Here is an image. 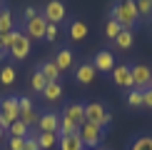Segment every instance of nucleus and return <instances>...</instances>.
<instances>
[{
  "label": "nucleus",
  "instance_id": "41",
  "mask_svg": "<svg viewBox=\"0 0 152 150\" xmlns=\"http://www.w3.org/2000/svg\"><path fill=\"white\" fill-rule=\"evenodd\" d=\"M147 88H152V78H150V85H147Z\"/></svg>",
  "mask_w": 152,
  "mask_h": 150
},
{
  "label": "nucleus",
  "instance_id": "36",
  "mask_svg": "<svg viewBox=\"0 0 152 150\" xmlns=\"http://www.w3.org/2000/svg\"><path fill=\"white\" fill-rule=\"evenodd\" d=\"M0 45H3L5 50L12 45V30H10V33H5V35H0Z\"/></svg>",
  "mask_w": 152,
  "mask_h": 150
},
{
  "label": "nucleus",
  "instance_id": "25",
  "mask_svg": "<svg viewBox=\"0 0 152 150\" xmlns=\"http://www.w3.org/2000/svg\"><path fill=\"white\" fill-rule=\"evenodd\" d=\"M18 120H23L28 128H33V125H37V120H40V112H37V108H30V110H23L20 118Z\"/></svg>",
  "mask_w": 152,
  "mask_h": 150
},
{
  "label": "nucleus",
  "instance_id": "30",
  "mask_svg": "<svg viewBox=\"0 0 152 150\" xmlns=\"http://www.w3.org/2000/svg\"><path fill=\"white\" fill-rule=\"evenodd\" d=\"M40 15V10L35 8V5H25L23 8V23H28V20H33V18Z\"/></svg>",
  "mask_w": 152,
  "mask_h": 150
},
{
  "label": "nucleus",
  "instance_id": "14",
  "mask_svg": "<svg viewBox=\"0 0 152 150\" xmlns=\"http://www.w3.org/2000/svg\"><path fill=\"white\" fill-rule=\"evenodd\" d=\"M55 65H58V70L60 73H65V70H70V68H75V55H72V50L70 48H62L58 50V55H55Z\"/></svg>",
  "mask_w": 152,
  "mask_h": 150
},
{
  "label": "nucleus",
  "instance_id": "10",
  "mask_svg": "<svg viewBox=\"0 0 152 150\" xmlns=\"http://www.w3.org/2000/svg\"><path fill=\"white\" fill-rule=\"evenodd\" d=\"M62 118L70 120L75 128H80V125L85 123V103H67L65 108H62Z\"/></svg>",
  "mask_w": 152,
  "mask_h": 150
},
{
  "label": "nucleus",
  "instance_id": "6",
  "mask_svg": "<svg viewBox=\"0 0 152 150\" xmlns=\"http://www.w3.org/2000/svg\"><path fill=\"white\" fill-rule=\"evenodd\" d=\"M40 15L45 18V23H53V25H60L62 20L67 18V8L62 0H50L45 8L40 10Z\"/></svg>",
  "mask_w": 152,
  "mask_h": 150
},
{
  "label": "nucleus",
  "instance_id": "12",
  "mask_svg": "<svg viewBox=\"0 0 152 150\" xmlns=\"http://www.w3.org/2000/svg\"><path fill=\"white\" fill-rule=\"evenodd\" d=\"M60 128V115L55 110H48L40 115V120H37V130L40 133H58Z\"/></svg>",
  "mask_w": 152,
  "mask_h": 150
},
{
  "label": "nucleus",
  "instance_id": "31",
  "mask_svg": "<svg viewBox=\"0 0 152 150\" xmlns=\"http://www.w3.org/2000/svg\"><path fill=\"white\" fill-rule=\"evenodd\" d=\"M58 35H60V28H58V25H53V23H48V28H45V40L53 43Z\"/></svg>",
  "mask_w": 152,
  "mask_h": 150
},
{
  "label": "nucleus",
  "instance_id": "17",
  "mask_svg": "<svg viewBox=\"0 0 152 150\" xmlns=\"http://www.w3.org/2000/svg\"><path fill=\"white\" fill-rule=\"evenodd\" d=\"M37 70H40L42 75H45V80H48V83H58V80H60V70H58V65H55V62L53 60H48V62H40V65H37Z\"/></svg>",
  "mask_w": 152,
  "mask_h": 150
},
{
  "label": "nucleus",
  "instance_id": "27",
  "mask_svg": "<svg viewBox=\"0 0 152 150\" xmlns=\"http://www.w3.org/2000/svg\"><path fill=\"white\" fill-rule=\"evenodd\" d=\"M135 8L140 18H152V0H135Z\"/></svg>",
  "mask_w": 152,
  "mask_h": 150
},
{
  "label": "nucleus",
  "instance_id": "38",
  "mask_svg": "<svg viewBox=\"0 0 152 150\" xmlns=\"http://www.w3.org/2000/svg\"><path fill=\"white\" fill-rule=\"evenodd\" d=\"M5 133H8V130H5V128H3V125H0V143H3V140H5Z\"/></svg>",
  "mask_w": 152,
  "mask_h": 150
},
{
  "label": "nucleus",
  "instance_id": "9",
  "mask_svg": "<svg viewBox=\"0 0 152 150\" xmlns=\"http://www.w3.org/2000/svg\"><path fill=\"white\" fill-rule=\"evenodd\" d=\"M25 28H23V33L30 38V40H42L45 38V28H48V23H45V18L42 15H37L33 18V20H28V23H23Z\"/></svg>",
  "mask_w": 152,
  "mask_h": 150
},
{
  "label": "nucleus",
  "instance_id": "21",
  "mask_svg": "<svg viewBox=\"0 0 152 150\" xmlns=\"http://www.w3.org/2000/svg\"><path fill=\"white\" fill-rule=\"evenodd\" d=\"M127 150H152V135H135Z\"/></svg>",
  "mask_w": 152,
  "mask_h": 150
},
{
  "label": "nucleus",
  "instance_id": "2",
  "mask_svg": "<svg viewBox=\"0 0 152 150\" xmlns=\"http://www.w3.org/2000/svg\"><path fill=\"white\" fill-rule=\"evenodd\" d=\"M30 48H33V40H30L23 30L15 28V30H12V45L8 48V55H10L15 62H20V60H25V58L30 55Z\"/></svg>",
  "mask_w": 152,
  "mask_h": 150
},
{
  "label": "nucleus",
  "instance_id": "39",
  "mask_svg": "<svg viewBox=\"0 0 152 150\" xmlns=\"http://www.w3.org/2000/svg\"><path fill=\"white\" fill-rule=\"evenodd\" d=\"M3 10H5V5H3V3H0V12H3Z\"/></svg>",
  "mask_w": 152,
  "mask_h": 150
},
{
  "label": "nucleus",
  "instance_id": "34",
  "mask_svg": "<svg viewBox=\"0 0 152 150\" xmlns=\"http://www.w3.org/2000/svg\"><path fill=\"white\" fill-rule=\"evenodd\" d=\"M8 145H10V150H23L25 148V138H8Z\"/></svg>",
  "mask_w": 152,
  "mask_h": 150
},
{
  "label": "nucleus",
  "instance_id": "3",
  "mask_svg": "<svg viewBox=\"0 0 152 150\" xmlns=\"http://www.w3.org/2000/svg\"><path fill=\"white\" fill-rule=\"evenodd\" d=\"M85 123H92V125L105 130L112 123V115L107 112V108L102 103H85Z\"/></svg>",
  "mask_w": 152,
  "mask_h": 150
},
{
  "label": "nucleus",
  "instance_id": "35",
  "mask_svg": "<svg viewBox=\"0 0 152 150\" xmlns=\"http://www.w3.org/2000/svg\"><path fill=\"white\" fill-rule=\"evenodd\" d=\"M142 108H150L152 110V88H145V90H142Z\"/></svg>",
  "mask_w": 152,
  "mask_h": 150
},
{
  "label": "nucleus",
  "instance_id": "8",
  "mask_svg": "<svg viewBox=\"0 0 152 150\" xmlns=\"http://www.w3.org/2000/svg\"><path fill=\"white\" fill-rule=\"evenodd\" d=\"M150 78H152V68L150 65H145V62L132 65V85H135V90H145V88L150 85Z\"/></svg>",
  "mask_w": 152,
  "mask_h": 150
},
{
  "label": "nucleus",
  "instance_id": "18",
  "mask_svg": "<svg viewBox=\"0 0 152 150\" xmlns=\"http://www.w3.org/2000/svg\"><path fill=\"white\" fill-rule=\"evenodd\" d=\"M58 133H40L37 130V145H40V150H55L58 148Z\"/></svg>",
  "mask_w": 152,
  "mask_h": 150
},
{
  "label": "nucleus",
  "instance_id": "24",
  "mask_svg": "<svg viewBox=\"0 0 152 150\" xmlns=\"http://www.w3.org/2000/svg\"><path fill=\"white\" fill-rule=\"evenodd\" d=\"M8 133H10V138H28V135H30V128H28L23 120H15V123L8 128Z\"/></svg>",
  "mask_w": 152,
  "mask_h": 150
},
{
  "label": "nucleus",
  "instance_id": "33",
  "mask_svg": "<svg viewBox=\"0 0 152 150\" xmlns=\"http://www.w3.org/2000/svg\"><path fill=\"white\" fill-rule=\"evenodd\" d=\"M18 108H20V112H23V110L35 108V105H33V100H30L28 95H18Z\"/></svg>",
  "mask_w": 152,
  "mask_h": 150
},
{
  "label": "nucleus",
  "instance_id": "7",
  "mask_svg": "<svg viewBox=\"0 0 152 150\" xmlns=\"http://www.w3.org/2000/svg\"><path fill=\"white\" fill-rule=\"evenodd\" d=\"M110 75H112V83H115L117 88H125L127 93L135 88L132 85V65H115Z\"/></svg>",
  "mask_w": 152,
  "mask_h": 150
},
{
  "label": "nucleus",
  "instance_id": "32",
  "mask_svg": "<svg viewBox=\"0 0 152 150\" xmlns=\"http://www.w3.org/2000/svg\"><path fill=\"white\" fill-rule=\"evenodd\" d=\"M23 150H40V145H37V133L33 135V133H30L28 138H25V148Z\"/></svg>",
  "mask_w": 152,
  "mask_h": 150
},
{
  "label": "nucleus",
  "instance_id": "29",
  "mask_svg": "<svg viewBox=\"0 0 152 150\" xmlns=\"http://www.w3.org/2000/svg\"><path fill=\"white\" fill-rule=\"evenodd\" d=\"M127 105L130 108H142V90H135V88H132V90L127 93Z\"/></svg>",
  "mask_w": 152,
  "mask_h": 150
},
{
  "label": "nucleus",
  "instance_id": "20",
  "mask_svg": "<svg viewBox=\"0 0 152 150\" xmlns=\"http://www.w3.org/2000/svg\"><path fill=\"white\" fill-rule=\"evenodd\" d=\"M10 30H15V18H12L10 8H5L3 12H0V35L10 33Z\"/></svg>",
  "mask_w": 152,
  "mask_h": 150
},
{
  "label": "nucleus",
  "instance_id": "19",
  "mask_svg": "<svg viewBox=\"0 0 152 150\" xmlns=\"http://www.w3.org/2000/svg\"><path fill=\"white\" fill-rule=\"evenodd\" d=\"M62 98V85L60 83H48L45 90H42V100H48V103H58Z\"/></svg>",
  "mask_w": 152,
  "mask_h": 150
},
{
  "label": "nucleus",
  "instance_id": "37",
  "mask_svg": "<svg viewBox=\"0 0 152 150\" xmlns=\"http://www.w3.org/2000/svg\"><path fill=\"white\" fill-rule=\"evenodd\" d=\"M3 58H8V50H5L3 45H0V60H3Z\"/></svg>",
  "mask_w": 152,
  "mask_h": 150
},
{
  "label": "nucleus",
  "instance_id": "26",
  "mask_svg": "<svg viewBox=\"0 0 152 150\" xmlns=\"http://www.w3.org/2000/svg\"><path fill=\"white\" fill-rule=\"evenodd\" d=\"M0 83L3 85H12L15 83V68L12 65H3L0 68Z\"/></svg>",
  "mask_w": 152,
  "mask_h": 150
},
{
  "label": "nucleus",
  "instance_id": "40",
  "mask_svg": "<svg viewBox=\"0 0 152 150\" xmlns=\"http://www.w3.org/2000/svg\"><path fill=\"white\" fill-rule=\"evenodd\" d=\"M85 150H100V148H85Z\"/></svg>",
  "mask_w": 152,
  "mask_h": 150
},
{
  "label": "nucleus",
  "instance_id": "11",
  "mask_svg": "<svg viewBox=\"0 0 152 150\" xmlns=\"http://www.w3.org/2000/svg\"><path fill=\"white\" fill-rule=\"evenodd\" d=\"M92 62V68L97 73H112V68L117 65L115 62V55L110 53V50H100V53H95V58L90 60Z\"/></svg>",
  "mask_w": 152,
  "mask_h": 150
},
{
  "label": "nucleus",
  "instance_id": "16",
  "mask_svg": "<svg viewBox=\"0 0 152 150\" xmlns=\"http://www.w3.org/2000/svg\"><path fill=\"white\" fill-rule=\"evenodd\" d=\"M58 148H60V150H85V145H82V138H80L77 133L60 138V140H58Z\"/></svg>",
  "mask_w": 152,
  "mask_h": 150
},
{
  "label": "nucleus",
  "instance_id": "28",
  "mask_svg": "<svg viewBox=\"0 0 152 150\" xmlns=\"http://www.w3.org/2000/svg\"><path fill=\"white\" fill-rule=\"evenodd\" d=\"M120 33H122V25H120V23H115V20L110 18V20L105 23V35L110 38V40H115V38H117Z\"/></svg>",
  "mask_w": 152,
  "mask_h": 150
},
{
  "label": "nucleus",
  "instance_id": "4",
  "mask_svg": "<svg viewBox=\"0 0 152 150\" xmlns=\"http://www.w3.org/2000/svg\"><path fill=\"white\" fill-rule=\"evenodd\" d=\"M20 118V108H18V95H8L0 100V125L5 130Z\"/></svg>",
  "mask_w": 152,
  "mask_h": 150
},
{
  "label": "nucleus",
  "instance_id": "15",
  "mask_svg": "<svg viewBox=\"0 0 152 150\" xmlns=\"http://www.w3.org/2000/svg\"><path fill=\"white\" fill-rule=\"evenodd\" d=\"M67 35H70L72 43H80L87 38V25L82 20H70V28H67Z\"/></svg>",
  "mask_w": 152,
  "mask_h": 150
},
{
  "label": "nucleus",
  "instance_id": "42",
  "mask_svg": "<svg viewBox=\"0 0 152 150\" xmlns=\"http://www.w3.org/2000/svg\"><path fill=\"white\" fill-rule=\"evenodd\" d=\"M150 33H152V23H150Z\"/></svg>",
  "mask_w": 152,
  "mask_h": 150
},
{
  "label": "nucleus",
  "instance_id": "22",
  "mask_svg": "<svg viewBox=\"0 0 152 150\" xmlns=\"http://www.w3.org/2000/svg\"><path fill=\"white\" fill-rule=\"evenodd\" d=\"M115 45L120 50H130L132 45H135V33H132V30H122V33L115 38Z\"/></svg>",
  "mask_w": 152,
  "mask_h": 150
},
{
  "label": "nucleus",
  "instance_id": "1",
  "mask_svg": "<svg viewBox=\"0 0 152 150\" xmlns=\"http://www.w3.org/2000/svg\"><path fill=\"white\" fill-rule=\"evenodd\" d=\"M110 18L115 23L122 25V30H132L140 20V15H137V8H135V0H117L115 5H112V12Z\"/></svg>",
  "mask_w": 152,
  "mask_h": 150
},
{
  "label": "nucleus",
  "instance_id": "13",
  "mask_svg": "<svg viewBox=\"0 0 152 150\" xmlns=\"http://www.w3.org/2000/svg\"><path fill=\"white\" fill-rule=\"evenodd\" d=\"M95 75H97V70L92 68V62H80V65H75V80H77L80 85H90L95 80Z\"/></svg>",
  "mask_w": 152,
  "mask_h": 150
},
{
  "label": "nucleus",
  "instance_id": "23",
  "mask_svg": "<svg viewBox=\"0 0 152 150\" xmlns=\"http://www.w3.org/2000/svg\"><path fill=\"white\" fill-rule=\"evenodd\" d=\"M45 85H48V80H45V75H42L40 70H33V78H30V88H33V93H37V95H42V90H45Z\"/></svg>",
  "mask_w": 152,
  "mask_h": 150
},
{
  "label": "nucleus",
  "instance_id": "5",
  "mask_svg": "<svg viewBox=\"0 0 152 150\" xmlns=\"http://www.w3.org/2000/svg\"><path fill=\"white\" fill-rule=\"evenodd\" d=\"M77 135L82 138V145L85 148H100L102 145V138H105V130L92 125V123H82L77 128Z\"/></svg>",
  "mask_w": 152,
  "mask_h": 150
}]
</instances>
